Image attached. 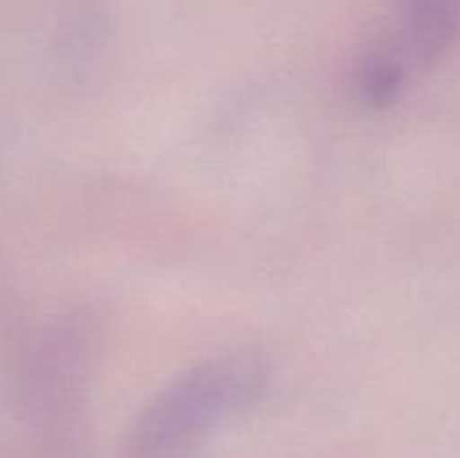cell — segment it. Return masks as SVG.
<instances>
[{"instance_id": "obj_1", "label": "cell", "mask_w": 460, "mask_h": 458, "mask_svg": "<svg viewBox=\"0 0 460 458\" xmlns=\"http://www.w3.org/2000/svg\"><path fill=\"white\" fill-rule=\"evenodd\" d=\"M272 368L261 355H211L166 382L139 409L117 458H202L216 436L268 391Z\"/></svg>"}, {"instance_id": "obj_2", "label": "cell", "mask_w": 460, "mask_h": 458, "mask_svg": "<svg viewBox=\"0 0 460 458\" xmlns=\"http://www.w3.org/2000/svg\"><path fill=\"white\" fill-rule=\"evenodd\" d=\"M460 34V0H400L364 43L350 72L359 106L385 110L440 61Z\"/></svg>"}]
</instances>
